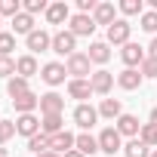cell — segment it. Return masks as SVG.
Wrapping results in <instances>:
<instances>
[{
	"label": "cell",
	"mask_w": 157,
	"mask_h": 157,
	"mask_svg": "<svg viewBox=\"0 0 157 157\" xmlns=\"http://www.w3.org/2000/svg\"><path fill=\"white\" fill-rule=\"evenodd\" d=\"M90 83H93V93H99V96H108L111 93V86H114V74L111 71H93V77H90Z\"/></svg>",
	"instance_id": "10"
},
{
	"label": "cell",
	"mask_w": 157,
	"mask_h": 157,
	"mask_svg": "<svg viewBox=\"0 0 157 157\" xmlns=\"http://www.w3.org/2000/svg\"><path fill=\"white\" fill-rule=\"evenodd\" d=\"M16 74L25 77V80H28V77H34V74H37V59H34L31 52L22 56V59H16Z\"/></svg>",
	"instance_id": "21"
},
{
	"label": "cell",
	"mask_w": 157,
	"mask_h": 157,
	"mask_svg": "<svg viewBox=\"0 0 157 157\" xmlns=\"http://www.w3.org/2000/svg\"><path fill=\"white\" fill-rule=\"evenodd\" d=\"M93 62H90V56L86 52H74L71 59H68V65H65V71L71 74V80H86V77H93Z\"/></svg>",
	"instance_id": "1"
},
{
	"label": "cell",
	"mask_w": 157,
	"mask_h": 157,
	"mask_svg": "<svg viewBox=\"0 0 157 157\" xmlns=\"http://www.w3.org/2000/svg\"><path fill=\"white\" fill-rule=\"evenodd\" d=\"M151 123L157 126V108H151Z\"/></svg>",
	"instance_id": "40"
},
{
	"label": "cell",
	"mask_w": 157,
	"mask_h": 157,
	"mask_svg": "<svg viewBox=\"0 0 157 157\" xmlns=\"http://www.w3.org/2000/svg\"><path fill=\"white\" fill-rule=\"evenodd\" d=\"M120 59H123V65H126V68H136V65L142 68V62H145L148 56H145V49H142L139 43H132V40H129V43L120 49Z\"/></svg>",
	"instance_id": "9"
},
{
	"label": "cell",
	"mask_w": 157,
	"mask_h": 157,
	"mask_svg": "<svg viewBox=\"0 0 157 157\" xmlns=\"http://www.w3.org/2000/svg\"><path fill=\"white\" fill-rule=\"evenodd\" d=\"M93 22H96V25H108V28H111V25L117 22V10H114V3H99V6H96V13H93Z\"/></svg>",
	"instance_id": "17"
},
{
	"label": "cell",
	"mask_w": 157,
	"mask_h": 157,
	"mask_svg": "<svg viewBox=\"0 0 157 157\" xmlns=\"http://www.w3.org/2000/svg\"><path fill=\"white\" fill-rule=\"evenodd\" d=\"M34 31V16H28V13H19L16 19H13V34H31Z\"/></svg>",
	"instance_id": "25"
},
{
	"label": "cell",
	"mask_w": 157,
	"mask_h": 157,
	"mask_svg": "<svg viewBox=\"0 0 157 157\" xmlns=\"http://www.w3.org/2000/svg\"><path fill=\"white\" fill-rule=\"evenodd\" d=\"M120 13L123 16H142L145 10H142V0H123L120 3Z\"/></svg>",
	"instance_id": "34"
},
{
	"label": "cell",
	"mask_w": 157,
	"mask_h": 157,
	"mask_svg": "<svg viewBox=\"0 0 157 157\" xmlns=\"http://www.w3.org/2000/svg\"><path fill=\"white\" fill-rule=\"evenodd\" d=\"M120 114H123V105H120V99H102V105H99V117L117 120Z\"/></svg>",
	"instance_id": "22"
},
{
	"label": "cell",
	"mask_w": 157,
	"mask_h": 157,
	"mask_svg": "<svg viewBox=\"0 0 157 157\" xmlns=\"http://www.w3.org/2000/svg\"><path fill=\"white\" fill-rule=\"evenodd\" d=\"M0 77H16V59L0 56Z\"/></svg>",
	"instance_id": "35"
},
{
	"label": "cell",
	"mask_w": 157,
	"mask_h": 157,
	"mask_svg": "<svg viewBox=\"0 0 157 157\" xmlns=\"http://www.w3.org/2000/svg\"><path fill=\"white\" fill-rule=\"evenodd\" d=\"M139 71H142V77H157V59H145Z\"/></svg>",
	"instance_id": "37"
},
{
	"label": "cell",
	"mask_w": 157,
	"mask_h": 157,
	"mask_svg": "<svg viewBox=\"0 0 157 157\" xmlns=\"http://www.w3.org/2000/svg\"><path fill=\"white\" fill-rule=\"evenodd\" d=\"M74 148H77V151H80L83 157H86V154L93 157V154L99 151V139H93L90 132H80V136H77V142H74Z\"/></svg>",
	"instance_id": "23"
},
{
	"label": "cell",
	"mask_w": 157,
	"mask_h": 157,
	"mask_svg": "<svg viewBox=\"0 0 157 157\" xmlns=\"http://www.w3.org/2000/svg\"><path fill=\"white\" fill-rule=\"evenodd\" d=\"M52 52L71 59V56L77 52V37H74L71 31H56V34H52Z\"/></svg>",
	"instance_id": "3"
},
{
	"label": "cell",
	"mask_w": 157,
	"mask_h": 157,
	"mask_svg": "<svg viewBox=\"0 0 157 157\" xmlns=\"http://www.w3.org/2000/svg\"><path fill=\"white\" fill-rule=\"evenodd\" d=\"M68 96L71 99H80V105H83V99L93 96V83L90 80H68Z\"/></svg>",
	"instance_id": "19"
},
{
	"label": "cell",
	"mask_w": 157,
	"mask_h": 157,
	"mask_svg": "<svg viewBox=\"0 0 157 157\" xmlns=\"http://www.w3.org/2000/svg\"><path fill=\"white\" fill-rule=\"evenodd\" d=\"M129 31H132V25H129L126 19H117V22L108 28V43H114V46H126V43H129Z\"/></svg>",
	"instance_id": "5"
},
{
	"label": "cell",
	"mask_w": 157,
	"mask_h": 157,
	"mask_svg": "<svg viewBox=\"0 0 157 157\" xmlns=\"http://www.w3.org/2000/svg\"><path fill=\"white\" fill-rule=\"evenodd\" d=\"M6 93H10V99H19V96H25V93H31L28 90V80H25V77H10V80H6Z\"/></svg>",
	"instance_id": "26"
},
{
	"label": "cell",
	"mask_w": 157,
	"mask_h": 157,
	"mask_svg": "<svg viewBox=\"0 0 157 157\" xmlns=\"http://www.w3.org/2000/svg\"><path fill=\"white\" fill-rule=\"evenodd\" d=\"M139 139L151 148V145H157V126L154 123H142V132H139Z\"/></svg>",
	"instance_id": "31"
},
{
	"label": "cell",
	"mask_w": 157,
	"mask_h": 157,
	"mask_svg": "<svg viewBox=\"0 0 157 157\" xmlns=\"http://www.w3.org/2000/svg\"><path fill=\"white\" fill-rule=\"evenodd\" d=\"M65 157H83V154H80V151H77V148H74V151H68Z\"/></svg>",
	"instance_id": "39"
},
{
	"label": "cell",
	"mask_w": 157,
	"mask_h": 157,
	"mask_svg": "<svg viewBox=\"0 0 157 157\" xmlns=\"http://www.w3.org/2000/svg\"><path fill=\"white\" fill-rule=\"evenodd\" d=\"M117 132H120V136H129V139H139V132H142L139 117H132V114H120V117H117Z\"/></svg>",
	"instance_id": "13"
},
{
	"label": "cell",
	"mask_w": 157,
	"mask_h": 157,
	"mask_svg": "<svg viewBox=\"0 0 157 157\" xmlns=\"http://www.w3.org/2000/svg\"><path fill=\"white\" fill-rule=\"evenodd\" d=\"M62 123H65L62 114H43V117H40V132H43V136H56V132L65 129Z\"/></svg>",
	"instance_id": "20"
},
{
	"label": "cell",
	"mask_w": 157,
	"mask_h": 157,
	"mask_svg": "<svg viewBox=\"0 0 157 157\" xmlns=\"http://www.w3.org/2000/svg\"><path fill=\"white\" fill-rule=\"evenodd\" d=\"M46 10H49L46 0H25L22 3V13H28V16H37V13H46Z\"/></svg>",
	"instance_id": "29"
},
{
	"label": "cell",
	"mask_w": 157,
	"mask_h": 157,
	"mask_svg": "<svg viewBox=\"0 0 157 157\" xmlns=\"http://www.w3.org/2000/svg\"><path fill=\"white\" fill-rule=\"evenodd\" d=\"M16 136V120H0V148Z\"/></svg>",
	"instance_id": "32"
},
{
	"label": "cell",
	"mask_w": 157,
	"mask_h": 157,
	"mask_svg": "<svg viewBox=\"0 0 157 157\" xmlns=\"http://www.w3.org/2000/svg\"><path fill=\"white\" fill-rule=\"evenodd\" d=\"M0 25H3V19H0Z\"/></svg>",
	"instance_id": "44"
},
{
	"label": "cell",
	"mask_w": 157,
	"mask_h": 157,
	"mask_svg": "<svg viewBox=\"0 0 157 157\" xmlns=\"http://www.w3.org/2000/svg\"><path fill=\"white\" fill-rule=\"evenodd\" d=\"M90 62H96V65H105L108 59H111V49H108V43H102V40H96V43H90Z\"/></svg>",
	"instance_id": "24"
},
{
	"label": "cell",
	"mask_w": 157,
	"mask_h": 157,
	"mask_svg": "<svg viewBox=\"0 0 157 157\" xmlns=\"http://www.w3.org/2000/svg\"><path fill=\"white\" fill-rule=\"evenodd\" d=\"M148 59H157V37H154L151 46H148Z\"/></svg>",
	"instance_id": "38"
},
{
	"label": "cell",
	"mask_w": 157,
	"mask_h": 157,
	"mask_svg": "<svg viewBox=\"0 0 157 157\" xmlns=\"http://www.w3.org/2000/svg\"><path fill=\"white\" fill-rule=\"evenodd\" d=\"M142 80H145V77H142V71H136V68H123L120 74H117V86L120 90H139L142 86Z\"/></svg>",
	"instance_id": "11"
},
{
	"label": "cell",
	"mask_w": 157,
	"mask_h": 157,
	"mask_svg": "<svg viewBox=\"0 0 157 157\" xmlns=\"http://www.w3.org/2000/svg\"><path fill=\"white\" fill-rule=\"evenodd\" d=\"M151 157H157V151H151Z\"/></svg>",
	"instance_id": "43"
},
{
	"label": "cell",
	"mask_w": 157,
	"mask_h": 157,
	"mask_svg": "<svg viewBox=\"0 0 157 157\" xmlns=\"http://www.w3.org/2000/svg\"><path fill=\"white\" fill-rule=\"evenodd\" d=\"M142 28H145L148 34H154V31H157V13H154V10L142 13Z\"/></svg>",
	"instance_id": "36"
},
{
	"label": "cell",
	"mask_w": 157,
	"mask_h": 157,
	"mask_svg": "<svg viewBox=\"0 0 157 157\" xmlns=\"http://www.w3.org/2000/svg\"><path fill=\"white\" fill-rule=\"evenodd\" d=\"M16 132L25 136V139H31V136L40 132V120H37L34 114H19V120H16Z\"/></svg>",
	"instance_id": "12"
},
{
	"label": "cell",
	"mask_w": 157,
	"mask_h": 157,
	"mask_svg": "<svg viewBox=\"0 0 157 157\" xmlns=\"http://www.w3.org/2000/svg\"><path fill=\"white\" fill-rule=\"evenodd\" d=\"M13 49H16V34L0 31V56H10Z\"/></svg>",
	"instance_id": "33"
},
{
	"label": "cell",
	"mask_w": 157,
	"mask_h": 157,
	"mask_svg": "<svg viewBox=\"0 0 157 157\" xmlns=\"http://www.w3.org/2000/svg\"><path fill=\"white\" fill-rule=\"evenodd\" d=\"M13 105H16L19 114H34V111L40 108V96H37V93H25V96L13 99Z\"/></svg>",
	"instance_id": "18"
},
{
	"label": "cell",
	"mask_w": 157,
	"mask_h": 157,
	"mask_svg": "<svg viewBox=\"0 0 157 157\" xmlns=\"http://www.w3.org/2000/svg\"><path fill=\"white\" fill-rule=\"evenodd\" d=\"M96 120H99V108H93V105H77L74 108V123L80 126V129H90V126H96Z\"/></svg>",
	"instance_id": "8"
},
{
	"label": "cell",
	"mask_w": 157,
	"mask_h": 157,
	"mask_svg": "<svg viewBox=\"0 0 157 157\" xmlns=\"http://www.w3.org/2000/svg\"><path fill=\"white\" fill-rule=\"evenodd\" d=\"M99 151L102 154H117L123 151V136L117 132V126H105L99 132Z\"/></svg>",
	"instance_id": "2"
},
{
	"label": "cell",
	"mask_w": 157,
	"mask_h": 157,
	"mask_svg": "<svg viewBox=\"0 0 157 157\" xmlns=\"http://www.w3.org/2000/svg\"><path fill=\"white\" fill-rule=\"evenodd\" d=\"M0 157H10V154H6V148H0Z\"/></svg>",
	"instance_id": "42"
},
{
	"label": "cell",
	"mask_w": 157,
	"mask_h": 157,
	"mask_svg": "<svg viewBox=\"0 0 157 157\" xmlns=\"http://www.w3.org/2000/svg\"><path fill=\"white\" fill-rule=\"evenodd\" d=\"M25 43H28L31 56H34V52H46V49H52V34H46L43 28H34V31L25 37Z\"/></svg>",
	"instance_id": "4"
},
{
	"label": "cell",
	"mask_w": 157,
	"mask_h": 157,
	"mask_svg": "<svg viewBox=\"0 0 157 157\" xmlns=\"http://www.w3.org/2000/svg\"><path fill=\"white\" fill-rule=\"evenodd\" d=\"M37 157H59L56 151H46V154H37Z\"/></svg>",
	"instance_id": "41"
},
{
	"label": "cell",
	"mask_w": 157,
	"mask_h": 157,
	"mask_svg": "<svg viewBox=\"0 0 157 157\" xmlns=\"http://www.w3.org/2000/svg\"><path fill=\"white\" fill-rule=\"evenodd\" d=\"M62 111H65V99L59 93L40 96V114H62Z\"/></svg>",
	"instance_id": "15"
},
{
	"label": "cell",
	"mask_w": 157,
	"mask_h": 157,
	"mask_svg": "<svg viewBox=\"0 0 157 157\" xmlns=\"http://www.w3.org/2000/svg\"><path fill=\"white\" fill-rule=\"evenodd\" d=\"M65 74H68V71H65V65L49 62V65H43V74H40V77H43L49 86H59V83H65Z\"/></svg>",
	"instance_id": "16"
},
{
	"label": "cell",
	"mask_w": 157,
	"mask_h": 157,
	"mask_svg": "<svg viewBox=\"0 0 157 157\" xmlns=\"http://www.w3.org/2000/svg\"><path fill=\"white\" fill-rule=\"evenodd\" d=\"M28 151H34V154H46V151H49V136H43V132L31 136V139H28Z\"/></svg>",
	"instance_id": "28"
},
{
	"label": "cell",
	"mask_w": 157,
	"mask_h": 157,
	"mask_svg": "<svg viewBox=\"0 0 157 157\" xmlns=\"http://www.w3.org/2000/svg\"><path fill=\"white\" fill-rule=\"evenodd\" d=\"M123 151H126V157H151V151H148V145L142 139H129L123 145Z\"/></svg>",
	"instance_id": "27"
},
{
	"label": "cell",
	"mask_w": 157,
	"mask_h": 157,
	"mask_svg": "<svg viewBox=\"0 0 157 157\" xmlns=\"http://www.w3.org/2000/svg\"><path fill=\"white\" fill-rule=\"evenodd\" d=\"M22 13V3H19V0H0V19H3V16H19Z\"/></svg>",
	"instance_id": "30"
},
{
	"label": "cell",
	"mask_w": 157,
	"mask_h": 157,
	"mask_svg": "<svg viewBox=\"0 0 157 157\" xmlns=\"http://www.w3.org/2000/svg\"><path fill=\"white\" fill-rule=\"evenodd\" d=\"M46 22H49V25L71 22V10H68V3H65V0H59V3H49V10H46Z\"/></svg>",
	"instance_id": "14"
},
{
	"label": "cell",
	"mask_w": 157,
	"mask_h": 157,
	"mask_svg": "<svg viewBox=\"0 0 157 157\" xmlns=\"http://www.w3.org/2000/svg\"><path fill=\"white\" fill-rule=\"evenodd\" d=\"M68 31H71L74 37H90V34L96 31V22H93V16L77 13V16H71V25H68Z\"/></svg>",
	"instance_id": "7"
},
{
	"label": "cell",
	"mask_w": 157,
	"mask_h": 157,
	"mask_svg": "<svg viewBox=\"0 0 157 157\" xmlns=\"http://www.w3.org/2000/svg\"><path fill=\"white\" fill-rule=\"evenodd\" d=\"M74 142H77V136H71L68 129H62V132L49 136V151H56L59 157H65L68 151H74Z\"/></svg>",
	"instance_id": "6"
}]
</instances>
